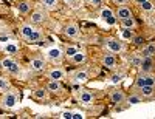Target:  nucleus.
<instances>
[{"instance_id":"obj_30","label":"nucleus","mask_w":155,"mask_h":119,"mask_svg":"<svg viewBox=\"0 0 155 119\" xmlns=\"http://www.w3.org/2000/svg\"><path fill=\"white\" fill-rule=\"evenodd\" d=\"M141 59H143V57H140V56H134V57L130 59V63H132V65H135V67H140V65H141Z\"/></svg>"},{"instance_id":"obj_44","label":"nucleus","mask_w":155,"mask_h":119,"mask_svg":"<svg viewBox=\"0 0 155 119\" xmlns=\"http://www.w3.org/2000/svg\"><path fill=\"white\" fill-rule=\"evenodd\" d=\"M88 2H90V0H88Z\"/></svg>"},{"instance_id":"obj_4","label":"nucleus","mask_w":155,"mask_h":119,"mask_svg":"<svg viewBox=\"0 0 155 119\" xmlns=\"http://www.w3.org/2000/svg\"><path fill=\"white\" fill-rule=\"evenodd\" d=\"M106 43H107V48H109L112 53H120V51L123 50V43L118 40V39H107Z\"/></svg>"},{"instance_id":"obj_7","label":"nucleus","mask_w":155,"mask_h":119,"mask_svg":"<svg viewBox=\"0 0 155 119\" xmlns=\"http://www.w3.org/2000/svg\"><path fill=\"white\" fill-rule=\"evenodd\" d=\"M110 99H112V102H113V104H121V102H124L126 96H124L123 91H112Z\"/></svg>"},{"instance_id":"obj_42","label":"nucleus","mask_w":155,"mask_h":119,"mask_svg":"<svg viewBox=\"0 0 155 119\" xmlns=\"http://www.w3.org/2000/svg\"><path fill=\"white\" fill-rule=\"evenodd\" d=\"M0 67H2V62H0Z\"/></svg>"},{"instance_id":"obj_27","label":"nucleus","mask_w":155,"mask_h":119,"mask_svg":"<svg viewBox=\"0 0 155 119\" xmlns=\"http://www.w3.org/2000/svg\"><path fill=\"white\" fill-rule=\"evenodd\" d=\"M127 102H129V104H132V105H135V104H140V102H141V98H140V96H135V95H132L130 98L127 99Z\"/></svg>"},{"instance_id":"obj_9","label":"nucleus","mask_w":155,"mask_h":119,"mask_svg":"<svg viewBox=\"0 0 155 119\" xmlns=\"http://www.w3.org/2000/svg\"><path fill=\"white\" fill-rule=\"evenodd\" d=\"M102 65L107 67V68L115 67V57H113V54H104V56H102Z\"/></svg>"},{"instance_id":"obj_34","label":"nucleus","mask_w":155,"mask_h":119,"mask_svg":"<svg viewBox=\"0 0 155 119\" xmlns=\"http://www.w3.org/2000/svg\"><path fill=\"white\" fill-rule=\"evenodd\" d=\"M121 77H123L121 74H113V76H112V82H113V84L120 82V81H121Z\"/></svg>"},{"instance_id":"obj_10","label":"nucleus","mask_w":155,"mask_h":119,"mask_svg":"<svg viewBox=\"0 0 155 119\" xmlns=\"http://www.w3.org/2000/svg\"><path fill=\"white\" fill-rule=\"evenodd\" d=\"M130 16H132L130 9H129V8H126V6H121V8L118 9V14H116V17H118L120 20H124V19L130 17Z\"/></svg>"},{"instance_id":"obj_1","label":"nucleus","mask_w":155,"mask_h":119,"mask_svg":"<svg viewBox=\"0 0 155 119\" xmlns=\"http://www.w3.org/2000/svg\"><path fill=\"white\" fill-rule=\"evenodd\" d=\"M2 67L8 71V73H11V74H17L19 71H20V67H19V65L14 62V60H12V59H3L2 60Z\"/></svg>"},{"instance_id":"obj_22","label":"nucleus","mask_w":155,"mask_h":119,"mask_svg":"<svg viewBox=\"0 0 155 119\" xmlns=\"http://www.w3.org/2000/svg\"><path fill=\"white\" fill-rule=\"evenodd\" d=\"M42 5L48 9H54L58 5V0H42Z\"/></svg>"},{"instance_id":"obj_18","label":"nucleus","mask_w":155,"mask_h":119,"mask_svg":"<svg viewBox=\"0 0 155 119\" xmlns=\"http://www.w3.org/2000/svg\"><path fill=\"white\" fill-rule=\"evenodd\" d=\"M71 59H73V62H74V63H84V62H85V59H87V56H85V53L78 51Z\"/></svg>"},{"instance_id":"obj_26","label":"nucleus","mask_w":155,"mask_h":119,"mask_svg":"<svg viewBox=\"0 0 155 119\" xmlns=\"http://www.w3.org/2000/svg\"><path fill=\"white\" fill-rule=\"evenodd\" d=\"M76 53H78V48H76V47H67V50H65V54H67L68 57H73Z\"/></svg>"},{"instance_id":"obj_11","label":"nucleus","mask_w":155,"mask_h":119,"mask_svg":"<svg viewBox=\"0 0 155 119\" xmlns=\"http://www.w3.org/2000/svg\"><path fill=\"white\" fill-rule=\"evenodd\" d=\"M147 56H150V57L155 56V42H150V43L143 50V57H147Z\"/></svg>"},{"instance_id":"obj_6","label":"nucleus","mask_w":155,"mask_h":119,"mask_svg":"<svg viewBox=\"0 0 155 119\" xmlns=\"http://www.w3.org/2000/svg\"><path fill=\"white\" fill-rule=\"evenodd\" d=\"M30 67H31L34 71H41V70H44V68H45V62H44V59L36 57V59H33V60H31Z\"/></svg>"},{"instance_id":"obj_38","label":"nucleus","mask_w":155,"mask_h":119,"mask_svg":"<svg viewBox=\"0 0 155 119\" xmlns=\"http://www.w3.org/2000/svg\"><path fill=\"white\" fill-rule=\"evenodd\" d=\"M82 117H84V114L79 113V111H78V113H73V119H82Z\"/></svg>"},{"instance_id":"obj_35","label":"nucleus","mask_w":155,"mask_h":119,"mask_svg":"<svg viewBox=\"0 0 155 119\" xmlns=\"http://www.w3.org/2000/svg\"><path fill=\"white\" fill-rule=\"evenodd\" d=\"M62 119H73V113H68V111H65V113H62V116H61Z\"/></svg>"},{"instance_id":"obj_31","label":"nucleus","mask_w":155,"mask_h":119,"mask_svg":"<svg viewBox=\"0 0 155 119\" xmlns=\"http://www.w3.org/2000/svg\"><path fill=\"white\" fill-rule=\"evenodd\" d=\"M6 53H11V54H14V53H17V47L12 45V43H8L6 45Z\"/></svg>"},{"instance_id":"obj_20","label":"nucleus","mask_w":155,"mask_h":119,"mask_svg":"<svg viewBox=\"0 0 155 119\" xmlns=\"http://www.w3.org/2000/svg\"><path fill=\"white\" fill-rule=\"evenodd\" d=\"M30 8H31V5L28 2H22V3L17 5V11L20 12V14H27V12L30 11Z\"/></svg>"},{"instance_id":"obj_8","label":"nucleus","mask_w":155,"mask_h":119,"mask_svg":"<svg viewBox=\"0 0 155 119\" xmlns=\"http://www.w3.org/2000/svg\"><path fill=\"white\" fill-rule=\"evenodd\" d=\"M73 79L76 82H85L87 79H88V74H87V71H84V70H78L74 74H73Z\"/></svg>"},{"instance_id":"obj_37","label":"nucleus","mask_w":155,"mask_h":119,"mask_svg":"<svg viewBox=\"0 0 155 119\" xmlns=\"http://www.w3.org/2000/svg\"><path fill=\"white\" fill-rule=\"evenodd\" d=\"M90 3H92L93 6H99L102 3V0H90Z\"/></svg>"},{"instance_id":"obj_28","label":"nucleus","mask_w":155,"mask_h":119,"mask_svg":"<svg viewBox=\"0 0 155 119\" xmlns=\"http://www.w3.org/2000/svg\"><path fill=\"white\" fill-rule=\"evenodd\" d=\"M45 96H47L45 90H36L34 91V98H37V99H45Z\"/></svg>"},{"instance_id":"obj_17","label":"nucleus","mask_w":155,"mask_h":119,"mask_svg":"<svg viewBox=\"0 0 155 119\" xmlns=\"http://www.w3.org/2000/svg\"><path fill=\"white\" fill-rule=\"evenodd\" d=\"M140 91H141V95H143L144 98H150L153 95V85H144V87L140 88Z\"/></svg>"},{"instance_id":"obj_41","label":"nucleus","mask_w":155,"mask_h":119,"mask_svg":"<svg viewBox=\"0 0 155 119\" xmlns=\"http://www.w3.org/2000/svg\"><path fill=\"white\" fill-rule=\"evenodd\" d=\"M135 2H137V3H138V5H143V3H144V2H147V0H135Z\"/></svg>"},{"instance_id":"obj_14","label":"nucleus","mask_w":155,"mask_h":119,"mask_svg":"<svg viewBox=\"0 0 155 119\" xmlns=\"http://www.w3.org/2000/svg\"><path fill=\"white\" fill-rule=\"evenodd\" d=\"M34 31H36V30L33 28L31 25H23V26H22V30H20V33H22V36H23L25 39H28V37H30V36H31Z\"/></svg>"},{"instance_id":"obj_5","label":"nucleus","mask_w":155,"mask_h":119,"mask_svg":"<svg viewBox=\"0 0 155 119\" xmlns=\"http://www.w3.org/2000/svg\"><path fill=\"white\" fill-rule=\"evenodd\" d=\"M47 57H48L51 62H59V60L62 59V53H61L59 48H51V50H48V53H47Z\"/></svg>"},{"instance_id":"obj_21","label":"nucleus","mask_w":155,"mask_h":119,"mask_svg":"<svg viewBox=\"0 0 155 119\" xmlns=\"http://www.w3.org/2000/svg\"><path fill=\"white\" fill-rule=\"evenodd\" d=\"M143 77H144L146 85H153V87H155V76H152V74H149V73H143Z\"/></svg>"},{"instance_id":"obj_43","label":"nucleus","mask_w":155,"mask_h":119,"mask_svg":"<svg viewBox=\"0 0 155 119\" xmlns=\"http://www.w3.org/2000/svg\"><path fill=\"white\" fill-rule=\"evenodd\" d=\"M65 2H68V0H65Z\"/></svg>"},{"instance_id":"obj_25","label":"nucleus","mask_w":155,"mask_h":119,"mask_svg":"<svg viewBox=\"0 0 155 119\" xmlns=\"http://www.w3.org/2000/svg\"><path fill=\"white\" fill-rule=\"evenodd\" d=\"M112 16H113V12H112L109 8H104V9L101 11V19H104V20H107V19L112 17Z\"/></svg>"},{"instance_id":"obj_24","label":"nucleus","mask_w":155,"mask_h":119,"mask_svg":"<svg viewBox=\"0 0 155 119\" xmlns=\"http://www.w3.org/2000/svg\"><path fill=\"white\" fill-rule=\"evenodd\" d=\"M123 26H124V28H134V26H135V20H134V17L130 16V17L124 19V20H123Z\"/></svg>"},{"instance_id":"obj_23","label":"nucleus","mask_w":155,"mask_h":119,"mask_svg":"<svg viewBox=\"0 0 155 119\" xmlns=\"http://www.w3.org/2000/svg\"><path fill=\"white\" fill-rule=\"evenodd\" d=\"M9 90V81L5 77H0V91H8Z\"/></svg>"},{"instance_id":"obj_2","label":"nucleus","mask_w":155,"mask_h":119,"mask_svg":"<svg viewBox=\"0 0 155 119\" xmlns=\"http://www.w3.org/2000/svg\"><path fill=\"white\" fill-rule=\"evenodd\" d=\"M153 65H155L153 57L147 56V57H143V59H141V65H140V68H141V71H143V73H150V71L153 70Z\"/></svg>"},{"instance_id":"obj_29","label":"nucleus","mask_w":155,"mask_h":119,"mask_svg":"<svg viewBox=\"0 0 155 119\" xmlns=\"http://www.w3.org/2000/svg\"><path fill=\"white\" fill-rule=\"evenodd\" d=\"M39 39H41V33H37V31H34L30 37H28V40L30 42H37L39 40Z\"/></svg>"},{"instance_id":"obj_32","label":"nucleus","mask_w":155,"mask_h":119,"mask_svg":"<svg viewBox=\"0 0 155 119\" xmlns=\"http://www.w3.org/2000/svg\"><path fill=\"white\" fill-rule=\"evenodd\" d=\"M140 6L143 8L144 11H152V9H153V5H152V3L149 2V0H147V2H144L143 5H140Z\"/></svg>"},{"instance_id":"obj_16","label":"nucleus","mask_w":155,"mask_h":119,"mask_svg":"<svg viewBox=\"0 0 155 119\" xmlns=\"http://www.w3.org/2000/svg\"><path fill=\"white\" fill-rule=\"evenodd\" d=\"M78 33H79V30H78L76 25H68V26H65V34H67L68 37H76Z\"/></svg>"},{"instance_id":"obj_3","label":"nucleus","mask_w":155,"mask_h":119,"mask_svg":"<svg viewBox=\"0 0 155 119\" xmlns=\"http://www.w3.org/2000/svg\"><path fill=\"white\" fill-rule=\"evenodd\" d=\"M2 104H3V107H6V108H14L16 104H17L16 95L11 93V91H8V93L5 95V98H3V101H2Z\"/></svg>"},{"instance_id":"obj_36","label":"nucleus","mask_w":155,"mask_h":119,"mask_svg":"<svg viewBox=\"0 0 155 119\" xmlns=\"http://www.w3.org/2000/svg\"><path fill=\"white\" fill-rule=\"evenodd\" d=\"M143 42H144L143 37H135V39H134V43H135V45H141Z\"/></svg>"},{"instance_id":"obj_15","label":"nucleus","mask_w":155,"mask_h":119,"mask_svg":"<svg viewBox=\"0 0 155 119\" xmlns=\"http://www.w3.org/2000/svg\"><path fill=\"white\" fill-rule=\"evenodd\" d=\"M44 19H45V16H44L42 11H36V12H33V16H31V22L33 23H42Z\"/></svg>"},{"instance_id":"obj_13","label":"nucleus","mask_w":155,"mask_h":119,"mask_svg":"<svg viewBox=\"0 0 155 119\" xmlns=\"http://www.w3.org/2000/svg\"><path fill=\"white\" fill-rule=\"evenodd\" d=\"M61 82L56 81V79H51V81L48 82V90L50 91H53V93H56V91H61Z\"/></svg>"},{"instance_id":"obj_12","label":"nucleus","mask_w":155,"mask_h":119,"mask_svg":"<svg viewBox=\"0 0 155 119\" xmlns=\"http://www.w3.org/2000/svg\"><path fill=\"white\" fill-rule=\"evenodd\" d=\"M50 79H56V81H61V79L64 77V71L61 68H53L50 73H48Z\"/></svg>"},{"instance_id":"obj_33","label":"nucleus","mask_w":155,"mask_h":119,"mask_svg":"<svg viewBox=\"0 0 155 119\" xmlns=\"http://www.w3.org/2000/svg\"><path fill=\"white\" fill-rule=\"evenodd\" d=\"M123 37H124V39H132V33H130V30H129V28L124 30V31H123Z\"/></svg>"},{"instance_id":"obj_40","label":"nucleus","mask_w":155,"mask_h":119,"mask_svg":"<svg viewBox=\"0 0 155 119\" xmlns=\"http://www.w3.org/2000/svg\"><path fill=\"white\" fill-rule=\"evenodd\" d=\"M113 2H115L116 5H124V3L127 2V0H113Z\"/></svg>"},{"instance_id":"obj_39","label":"nucleus","mask_w":155,"mask_h":119,"mask_svg":"<svg viewBox=\"0 0 155 119\" xmlns=\"http://www.w3.org/2000/svg\"><path fill=\"white\" fill-rule=\"evenodd\" d=\"M106 22H107V23H109V25H113V23H115V22H116V17H115V16H112V17H109V19H107V20H106Z\"/></svg>"},{"instance_id":"obj_19","label":"nucleus","mask_w":155,"mask_h":119,"mask_svg":"<svg viewBox=\"0 0 155 119\" xmlns=\"http://www.w3.org/2000/svg\"><path fill=\"white\" fill-rule=\"evenodd\" d=\"M93 101V95L90 93V91H82L81 93V102L82 104H90Z\"/></svg>"}]
</instances>
